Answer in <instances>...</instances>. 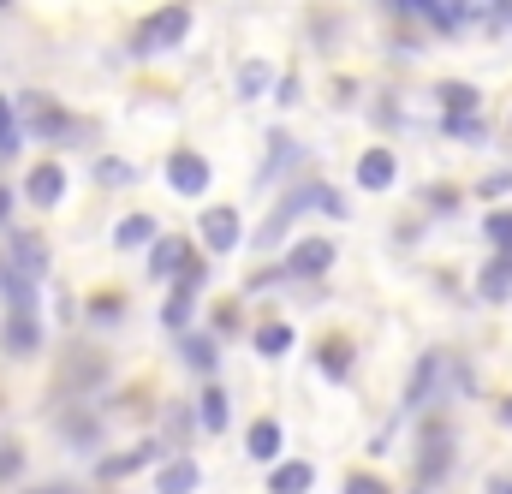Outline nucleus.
<instances>
[{"instance_id":"bb28decb","label":"nucleus","mask_w":512,"mask_h":494,"mask_svg":"<svg viewBox=\"0 0 512 494\" xmlns=\"http://www.w3.org/2000/svg\"><path fill=\"white\" fill-rule=\"evenodd\" d=\"M96 179H102V185H131V167H126V161H102V167H96Z\"/></svg>"},{"instance_id":"6ab92c4d","label":"nucleus","mask_w":512,"mask_h":494,"mask_svg":"<svg viewBox=\"0 0 512 494\" xmlns=\"http://www.w3.org/2000/svg\"><path fill=\"white\" fill-rule=\"evenodd\" d=\"M441 108H447V114H477V90H471V84H447V90H441Z\"/></svg>"},{"instance_id":"4468645a","label":"nucleus","mask_w":512,"mask_h":494,"mask_svg":"<svg viewBox=\"0 0 512 494\" xmlns=\"http://www.w3.org/2000/svg\"><path fill=\"white\" fill-rule=\"evenodd\" d=\"M477 292H483V298H507V292H512V250H495V262L483 268Z\"/></svg>"},{"instance_id":"1a4fd4ad","label":"nucleus","mask_w":512,"mask_h":494,"mask_svg":"<svg viewBox=\"0 0 512 494\" xmlns=\"http://www.w3.org/2000/svg\"><path fill=\"white\" fill-rule=\"evenodd\" d=\"M447 465H453V435L447 429H429L423 435V483H441Z\"/></svg>"},{"instance_id":"f257e3e1","label":"nucleus","mask_w":512,"mask_h":494,"mask_svg":"<svg viewBox=\"0 0 512 494\" xmlns=\"http://www.w3.org/2000/svg\"><path fill=\"white\" fill-rule=\"evenodd\" d=\"M191 30V6H161L155 18H143V30L131 36V54H161V48H179Z\"/></svg>"},{"instance_id":"39448f33","label":"nucleus","mask_w":512,"mask_h":494,"mask_svg":"<svg viewBox=\"0 0 512 494\" xmlns=\"http://www.w3.org/2000/svg\"><path fill=\"white\" fill-rule=\"evenodd\" d=\"M197 286H203V262H197L191 274H179V280H173V298H167V310H161V322H167L173 334H185V322H191V304H197Z\"/></svg>"},{"instance_id":"20e7f679","label":"nucleus","mask_w":512,"mask_h":494,"mask_svg":"<svg viewBox=\"0 0 512 494\" xmlns=\"http://www.w3.org/2000/svg\"><path fill=\"white\" fill-rule=\"evenodd\" d=\"M191 268H197V256H191L185 239H155V245H149V274H155V280H179V274H191Z\"/></svg>"},{"instance_id":"2f4dec72","label":"nucleus","mask_w":512,"mask_h":494,"mask_svg":"<svg viewBox=\"0 0 512 494\" xmlns=\"http://www.w3.org/2000/svg\"><path fill=\"white\" fill-rule=\"evenodd\" d=\"M6 215H12V191L0 185V221H6Z\"/></svg>"},{"instance_id":"b1692460","label":"nucleus","mask_w":512,"mask_h":494,"mask_svg":"<svg viewBox=\"0 0 512 494\" xmlns=\"http://www.w3.org/2000/svg\"><path fill=\"white\" fill-rule=\"evenodd\" d=\"M0 149H18V108L0 96Z\"/></svg>"},{"instance_id":"aec40b11","label":"nucleus","mask_w":512,"mask_h":494,"mask_svg":"<svg viewBox=\"0 0 512 494\" xmlns=\"http://www.w3.org/2000/svg\"><path fill=\"white\" fill-rule=\"evenodd\" d=\"M292 346V328H280V322H268V328H256V352H268V358H280Z\"/></svg>"},{"instance_id":"f3484780","label":"nucleus","mask_w":512,"mask_h":494,"mask_svg":"<svg viewBox=\"0 0 512 494\" xmlns=\"http://www.w3.org/2000/svg\"><path fill=\"white\" fill-rule=\"evenodd\" d=\"M12 262H24L18 274H30V280H42V239H30V233H24V239L12 245Z\"/></svg>"},{"instance_id":"c756f323","label":"nucleus","mask_w":512,"mask_h":494,"mask_svg":"<svg viewBox=\"0 0 512 494\" xmlns=\"http://www.w3.org/2000/svg\"><path fill=\"white\" fill-rule=\"evenodd\" d=\"M120 310H126L120 298H96V322H120Z\"/></svg>"},{"instance_id":"5701e85b","label":"nucleus","mask_w":512,"mask_h":494,"mask_svg":"<svg viewBox=\"0 0 512 494\" xmlns=\"http://www.w3.org/2000/svg\"><path fill=\"white\" fill-rule=\"evenodd\" d=\"M346 358H352L346 340H328V346H322V370L334 375V381H346Z\"/></svg>"},{"instance_id":"4be33fe9","label":"nucleus","mask_w":512,"mask_h":494,"mask_svg":"<svg viewBox=\"0 0 512 494\" xmlns=\"http://www.w3.org/2000/svg\"><path fill=\"white\" fill-rule=\"evenodd\" d=\"M120 245H155V221L149 215H131L126 227H120Z\"/></svg>"},{"instance_id":"a878e982","label":"nucleus","mask_w":512,"mask_h":494,"mask_svg":"<svg viewBox=\"0 0 512 494\" xmlns=\"http://www.w3.org/2000/svg\"><path fill=\"white\" fill-rule=\"evenodd\" d=\"M24 471V447H0V483H12Z\"/></svg>"},{"instance_id":"9b49d317","label":"nucleus","mask_w":512,"mask_h":494,"mask_svg":"<svg viewBox=\"0 0 512 494\" xmlns=\"http://www.w3.org/2000/svg\"><path fill=\"white\" fill-rule=\"evenodd\" d=\"M393 173H399V167H393L387 149H364V155H358V185H364V191H387Z\"/></svg>"},{"instance_id":"423d86ee","label":"nucleus","mask_w":512,"mask_h":494,"mask_svg":"<svg viewBox=\"0 0 512 494\" xmlns=\"http://www.w3.org/2000/svg\"><path fill=\"white\" fill-rule=\"evenodd\" d=\"M36 346H42L36 298H18V304H12V322H6V352H36Z\"/></svg>"},{"instance_id":"412c9836","label":"nucleus","mask_w":512,"mask_h":494,"mask_svg":"<svg viewBox=\"0 0 512 494\" xmlns=\"http://www.w3.org/2000/svg\"><path fill=\"white\" fill-rule=\"evenodd\" d=\"M203 423H209V435H215V429H227V393H221V387H209V393H203Z\"/></svg>"},{"instance_id":"7ed1b4c3","label":"nucleus","mask_w":512,"mask_h":494,"mask_svg":"<svg viewBox=\"0 0 512 494\" xmlns=\"http://www.w3.org/2000/svg\"><path fill=\"white\" fill-rule=\"evenodd\" d=\"M328 262H334V245L328 239H304V245H292V256L280 262V274L286 280H316V274H328Z\"/></svg>"},{"instance_id":"c85d7f7f","label":"nucleus","mask_w":512,"mask_h":494,"mask_svg":"<svg viewBox=\"0 0 512 494\" xmlns=\"http://www.w3.org/2000/svg\"><path fill=\"white\" fill-rule=\"evenodd\" d=\"M262 84H268V66H245V84H239V90H245V96H256Z\"/></svg>"},{"instance_id":"f03ea898","label":"nucleus","mask_w":512,"mask_h":494,"mask_svg":"<svg viewBox=\"0 0 512 494\" xmlns=\"http://www.w3.org/2000/svg\"><path fill=\"white\" fill-rule=\"evenodd\" d=\"M167 185H173L179 197H203V191H209V161L191 155V149H173V155H167Z\"/></svg>"},{"instance_id":"0eeeda50","label":"nucleus","mask_w":512,"mask_h":494,"mask_svg":"<svg viewBox=\"0 0 512 494\" xmlns=\"http://www.w3.org/2000/svg\"><path fill=\"white\" fill-rule=\"evenodd\" d=\"M24 197L36 203V209H54L60 197H66V167H54V161H42L30 179H24Z\"/></svg>"},{"instance_id":"ddd939ff","label":"nucleus","mask_w":512,"mask_h":494,"mask_svg":"<svg viewBox=\"0 0 512 494\" xmlns=\"http://www.w3.org/2000/svg\"><path fill=\"white\" fill-rule=\"evenodd\" d=\"M245 447H251L256 465H274V459H280V423H268V417H262V423H251Z\"/></svg>"},{"instance_id":"f704fd0d","label":"nucleus","mask_w":512,"mask_h":494,"mask_svg":"<svg viewBox=\"0 0 512 494\" xmlns=\"http://www.w3.org/2000/svg\"><path fill=\"white\" fill-rule=\"evenodd\" d=\"M0 6H12V0H0Z\"/></svg>"},{"instance_id":"dca6fc26","label":"nucleus","mask_w":512,"mask_h":494,"mask_svg":"<svg viewBox=\"0 0 512 494\" xmlns=\"http://www.w3.org/2000/svg\"><path fill=\"white\" fill-rule=\"evenodd\" d=\"M179 352H185V364H191V370H215V340H203V334H185V340H179Z\"/></svg>"},{"instance_id":"473e14b6","label":"nucleus","mask_w":512,"mask_h":494,"mask_svg":"<svg viewBox=\"0 0 512 494\" xmlns=\"http://www.w3.org/2000/svg\"><path fill=\"white\" fill-rule=\"evenodd\" d=\"M501 423L512 429V399H501Z\"/></svg>"},{"instance_id":"a211bd4d","label":"nucleus","mask_w":512,"mask_h":494,"mask_svg":"<svg viewBox=\"0 0 512 494\" xmlns=\"http://www.w3.org/2000/svg\"><path fill=\"white\" fill-rule=\"evenodd\" d=\"M143 459H155V447H137V453H126V459H102V465H96V471H102V477H108V483H114V477H131V471H137V465H143Z\"/></svg>"},{"instance_id":"9d476101","label":"nucleus","mask_w":512,"mask_h":494,"mask_svg":"<svg viewBox=\"0 0 512 494\" xmlns=\"http://www.w3.org/2000/svg\"><path fill=\"white\" fill-rule=\"evenodd\" d=\"M203 239H209L215 256H227V250L239 245V215H233V209H209V215H203Z\"/></svg>"},{"instance_id":"72a5a7b5","label":"nucleus","mask_w":512,"mask_h":494,"mask_svg":"<svg viewBox=\"0 0 512 494\" xmlns=\"http://www.w3.org/2000/svg\"><path fill=\"white\" fill-rule=\"evenodd\" d=\"M36 494H72V489H66V483H54V489H36Z\"/></svg>"},{"instance_id":"f8f14e48","label":"nucleus","mask_w":512,"mask_h":494,"mask_svg":"<svg viewBox=\"0 0 512 494\" xmlns=\"http://www.w3.org/2000/svg\"><path fill=\"white\" fill-rule=\"evenodd\" d=\"M310 483H316V471H310V465H298V459H286V465H274L268 494H310Z\"/></svg>"},{"instance_id":"cd10ccee","label":"nucleus","mask_w":512,"mask_h":494,"mask_svg":"<svg viewBox=\"0 0 512 494\" xmlns=\"http://www.w3.org/2000/svg\"><path fill=\"white\" fill-rule=\"evenodd\" d=\"M346 494H387V489L376 483V477H364V471H358V477H346Z\"/></svg>"},{"instance_id":"2eb2a0df","label":"nucleus","mask_w":512,"mask_h":494,"mask_svg":"<svg viewBox=\"0 0 512 494\" xmlns=\"http://www.w3.org/2000/svg\"><path fill=\"white\" fill-rule=\"evenodd\" d=\"M197 489V465L191 459H173L161 477H155V494H191Z\"/></svg>"},{"instance_id":"6e6552de","label":"nucleus","mask_w":512,"mask_h":494,"mask_svg":"<svg viewBox=\"0 0 512 494\" xmlns=\"http://www.w3.org/2000/svg\"><path fill=\"white\" fill-rule=\"evenodd\" d=\"M441 370H447V352H423V364H417V375H411V387H405V411H417L429 393H435V381H441Z\"/></svg>"},{"instance_id":"393cba45","label":"nucleus","mask_w":512,"mask_h":494,"mask_svg":"<svg viewBox=\"0 0 512 494\" xmlns=\"http://www.w3.org/2000/svg\"><path fill=\"white\" fill-rule=\"evenodd\" d=\"M489 245H495V250H512V209L489 215Z\"/></svg>"},{"instance_id":"7c9ffc66","label":"nucleus","mask_w":512,"mask_h":494,"mask_svg":"<svg viewBox=\"0 0 512 494\" xmlns=\"http://www.w3.org/2000/svg\"><path fill=\"white\" fill-rule=\"evenodd\" d=\"M489 494H512V477H489Z\"/></svg>"}]
</instances>
